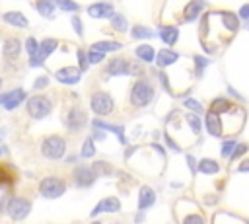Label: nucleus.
<instances>
[{
  "mask_svg": "<svg viewBox=\"0 0 249 224\" xmlns=\"http://www.w3.org/2000/svg\"><path fill=\"white\" fill-rule=\"evenodd\" d=\"M154 97V90L152 86L146 82V80H138L134 86H132V92H130V99L136 107H144L152 101Z\"/></svg>",
  "mask_w": 249,
  "mask_h": 224,
  "instance_id": "f257e3e1",
  "label": "nucleus"
},
{
  "mask_svg": "<svg viewBox=\"0 0 249 224\" xmlns=\"http://www.w3.org/2000/svg\"><path fill=\"white\" fill-rule=\"evenodd\" d=\"M41 152H43V156H47V158H51V160H58V158H62L64 152H66V142H64V138H60V136H49V138L43 140Z\"/></svg>",
  "mask_w": 249,
  "mask_h": 224,
  "instance_id": "f03ea898",
  "label": "nucleus"
},
{
  "mask_svg": "<svg viewBox=\"0 0 249 224\" xmlns=\"http://www.w3.org/2000/svg\"><path fill=\"white\" fill-rule=\"evenodd\" d=\"M51 109H53V103H51L47 97H43V95H33V97L27 99V113H29L33 119H43V117H47V115L51 113Z\"/></svg>",
  "mask_w": 249,
  "mask_h": 224,
  "instance_id": "7ed1b4c3",
  "label": "nucleus"
},
{
  "mask_svg": "<svg viewBox=\"0 0 249 224\" xmlns=\"http://www.w3.org/2000/svg\"><path fill=\"white\" fill-rule=\"evenodd\" d=\"M39 191H41L43 197L56 199V197H60L66 191V183L62 179H58V177H45L39 183Z\"/></svg>",
  "mask_w": 249,
  "mask_h": 224,
  "instance_id": "20e7f679",
  "label": "nucleus"
},
{
  "mask_svg": "<svg viewBox=\"0 0 249 224\" xmlns=\"http://www.w3.org/2000/svg\"><path fill=\"white\" fill-rule=\"evenodd\" d=\"M6 210H8L10 218L23 220L29 214V210H31V203L27 199H21V197H12L8 201V205H6Z\"/></svg>",
  "mask_w": 249,
  "mask_h": 224,
  "instance_id": "39448f33",
  "label": "nucleus"
},
{
  "mask_svg": "<svg viewBox=\"0 0 249 224\" xmlns=\"http://www.w3.org/2000/svg\"><path fill=\"white\" fill-rule=\"evenodd\" d=\"M89 105H91L93 113H97V115H107V113L113 111V99H111V95L105 93V92H95V93L91 95Z\"/></svg>",
  "mask_w": 249,
  "mask_h": 224,
  "instance_id": "423d86ee",
  "label": "nucleus"
},
{
  "mask_svg": "<svg viewBox=\"0 0 249 224\" xmlns=\"http://www.w3.org/2000/svg\"><path fill=\"white\" fill-rule=\"evenodd\" d=\"M58 47V41L56 39H45L43 43H39V51H37V55L33 56V58H29V62H31V66H39L54 49Z\"/></svg>",
  "mask_w": 249,
  "mask_h": 224,
  "instance_id": "0eeeda50",
  "label": "nucleus"
},
{
  "mask_svg": "<svg viewBox=\"0 0 249 224\" xmlns=\"http://www.w3.org/2000/svg\"><path fill=\"white\" fill-rule=\"evenodd\" d=\"M0 99H2V107L4 109H16L25 99V92L21 88H16V90H12L8 93H2Z\"/></svg>",
  "mask_w": 249,
  "mask_h": 224,
  "instance_id": "6e6552de",
  "label": "nucleus"
},
{
  "mask_svg": "<svg viewBox=\"0 0 249 224\" xmlns=\"http://www.w3.org/2000/svg\"><path fill=\"white\" fill-rule=\"evenodd\" d=\"M95 171H93V168H86V166H78L76 169H74V179H76V185H80V187H88V185H91L93 183V179H95Z\"/></svg>",
  "mask_w": 249,
  "mask_h": 224,
  "instance_id": "1a4fd4ad",
  "label": "nucleus"
},
{
  "mask_svg": "<svg viewBox=\"0 0 249 224\" xmlns=\"http://www.w3.org/2000/svg\"><path fill=\"white\" fill-rule=\"evenodd\" d=\"M86 121H88L86 113H84L82 109H78V107H74V109L66 115V127H68L70 131H80V129L86 125Z\"/></svg>",
  "mask_w": 249,
  "mask_h": 224,
  "instance_id": "9d476101",
  "label": "nucleus"
},
{
  "mask_svg": "<svg viewBox=\"0 0 249 224\" xmlns=\"http://www.w3.org/2000/svg\"><path fill=\"white\" fill-rule=\"evenodd\" d=\"M119 208H121L119 199H117V197H107V199H103V201L91 210V216H97L99 212H117Z\"/></svg>",
  "mask_w": 249,
  "mask_h": 224,
  "instance_id": "9b49d317",
  "label": "nucleus"
},
{
  "mask_svg": "<svg viewBox=\"0 0 249 224\" xmlns=\"http://www.w3.org/2000/svg\"><path fill=\"white\" fill-rule=\"evenodd\" d=\"M206 129H208V132L212 136H220L224 132L222 131V123H220V113H216L212 109L206 113Z\"/></svg>",
  "mask_w": 249,
  "mask_h": 224,
  "instance_id": "f8f14e48",
  "label": "nucleus"
},
{
  "mask_svg": "<svg viewBox=\"0 0 249 224\" xmlns=\"http://www.w3.org/2000/svg\"><path fill=\"white\" fill-rule=\"evenodd\" d=\"M88 14L91 18H113V6L105 4V2H97L88 8Z\"/></svg>",
  "mask_w": 249,
  "mask_h": 224,
  "instance_id": "ddd939ff",
  "label": "nucleus"
},
{
  "mask_svg": "<svg viewBox=\"0 0 249 224\" xmlns=\"http://www.w3.org/2000/svg\"><path fill=\"white\" fill-rule=\"evenodd\" d=\"M54 76H56V80L62 82V84H76V82L80 80L82 72L76 70V68H62V70H58Z\"/></svg>",
  "mask_w": 249,
  "mask_h": 224,
  "instance_id": "4468645a",
  "label": "nucleus"
},
{
  "mask_svg": "<svg viewBox=\"0 0 249 224\" xmlns=\"http://www.w3.org/2000/svg\"><path fill=\"white\" fill-rule=\"evenodd\" d=\"M156 203V193L150 189V187H142L140 189V195H138V208L140 210H146L148 206H152Z\"/></svg>",
  "mask_w": 249,
  "mask_h": 224,
  "instance_id": "2eb2a0df",
  "label": "nucleus"
},
{
  "mask_svg": "<svg viewBox=\"0 0 249 224\" xmlns=\"http://www.w3.org/2000/svg\"><path fill=\"white\" fill-rule=\"evenodd\" d=\"M126 66H128V62H126L124 58H113V60H111V62L107 64V70H105V72H107L109 76H117V74H126V72H130V70H128Z\"/></svg>",
  "mask_w": 249,
  "mask_h": 224,
  "instance_id": "dca6fc26",
  "label": "nucleus"
},
{
  "mask_svg": "<svg viewBox=\"0 0 249 224\" xmlns=\"http://www.w3.org/2000/svg\"><path fill=\"white\" fill-rule=\"evenodd\" d=\"M2 51H4L6 58H18V55H19V41L16 37H8L4 41V49Z\"/></svg>",
  "mask_w": 249,
  "mask_h": 224,
  "instance_id": "f3484780",
  "label": "nucleus"
},
{
  "mask_svg": "<svg viewBox=\"0 0 249 224\" xmlns=\"http://www.w3.org/2000/svg\"><path fill=\"white\" fill-rule=\"evenodd\" d=\"M177 58H179V55H177V53L163 49V51H158V56H156V64H158L160 68H163V66H167V64H173Z\"/></svg>",
  "mask_w": 249,
  "mask_h": 224,
  "instance_id": "a211bd4d",
  "label": "nucleus"
},
{
  "mask_svg": "<svg viewBox=\"0 0 249 224\" xmlns=\"http://www.w3.org/2000/svg\"><path fill=\"white\" fill-rule=\"evenodd\" d=\"M2 19H4L6 23H10V25H16V27H27V19H25V16L19 14V12H6V14L2 16Z\"/></svg>",
  "mask_w": 249,
  "mask_h": 224,
  "instance_id": "6ab92c4d",
  "label": "nucleus"
},
{
  "mask_svg": "<svg viewBox=\"0 0 249 224\" xmlns=\"http://www.w3.org/2000/svg\"><path fill=\"white\" fill-rule=\"evenodd\" d=\"M93 127H99V129H105V131H111V132H115L117 136H119V140L123 142V144H126V138H124V129L123 127H117V125H109V123H103V121H99V119H93Z\"/></svg>",
  "mask_w": 249,
  "mask_h": 224,
  "instance_id": "aec40b11",
  "label": "nucleus"
},
{
  "mask_svg": "<svg viewBox=\"0 0 249 224\" xmlns=\"http://www.w3.org/2000/svg\"><path fill=\"white\" fill-rule=\"evenodd\" d=\"M160 37H161V41L165 45H175V41L179 37V31H177V27H161L160 29Z\"/></svg>",
  "mask_w": 249,
  "mask_h": 224,
  "instance_id": "412c9836",
  "label": "nucleus"
},
{
  "mask_svg": "<svg viewBox=\"0 0 249 224\" xmlns=\"http://www.w3.org/2000/svg\"><path fill=\"white\" fill-rule=\"evenodd\" d=\"M202 6H204V0H193V2L185 8V19H187V21H193V19L198 16V12L202 10Z\"/></svg>",
  "mask_w": 249,
  "mask_h": 224,
  "instance_id": "4be33fe9",
  "label": "nucleus"
},
{
  "mask_svg": "<svg viewBox=\"0 0 249 224\" xmlns=\"http://www.w3.org/2000/svg\"><path fill=\"white\" fill-rule=\"evenodd\" d=\"M134 53H136L138 58H142V60H146V62H152V60L156 58V51H154L150 45H140Z\"/></svg>",
  "mask_w": 249,
  "mask_h": 224,
  "instance_id": "5701e85b",
  "label": "nucleus"
},
{
  "mask_svg": "<svg viewBox=\"0 0 249 224\" xmlns=\"http://www.w3.org/2000/svg\"><path fill=\"white\" fill-rule=\"evenodd\" d=\"M198 171H202V173H218L220 171V166H218V162H214L210 158H204L198 164Z\"/></svg>",
  "mask_w": 249,
  "mask_h": 224,
  "instance_id": "b1692460",
  "label": "nucleus"
},
{
  "mask_svg": "<svg viewBox=\"0 0 249 224\" xmlns=\"http://www.w3.org/2000/svg\"><path fill=\"white\" fill-rule=\"evenodd\" d=\"M210 109L222 115L224 111H230V109H231V103H230V99H226V97H218V99H214V101H212Z\"/></svg>",
  "mask_w": 249,
  "mask_h": 224,
  "instance_id": "393cba45",
  "label": "nucleus"
},
{
  "mask_svg": "<svg viewBox=\"0 0 249 224\" xmlns=\"http://www.w3.org/2000/svg\"><path fill=\"white\" fill-rule=\"evenodd\" d=\"M37 10H39L41 16L51 18L53 12H54V2H53V0H39V2H37Z\"/></svg>",
  "mask_w": 249,
  "mask_h": 224,
  "instance_id": "a878e982",
  "label": "nucleus"
},
{
  "mask_svg": "<svg viewBox=\"0 0 249 224\" xmlns=\"http://www.w3.org/2000/svg\"><path fill=\"white\" fill-rule=\"evenodd\" d=\"M91 47L93 49H99L103 53H111V51H119L121 49V43H115V41H97Z\"/></svg>",
  "mask_w": 249,
  "mask_h": 224,
  "instance_id": "bb28decb",
  "label": "nucleus"
},
{
  "mask_svg": "<svg viewBox=\"0 0 249 224\" xmlns=\"http://www.w3.org/2000/svg\"><path fill=\"white\" fill-rule=\"evenodd\" d=\"M152 35H154L152 29H148V27H144V25L132 27V37H134V39H148V37H152Z\"/></svg>",
  "mask_w": 249,
  "mask_h": 224,
  "instance_id": "cd10ccee",
  "label": "nucleus"
},
{
  "mask_svg": "<svg viewBox=\"0 0 249 224\" xmlns=\"http://www.w3.org/2000/svg\"><path fill=\"white\" fill-rule=\"evenodd\" d=\"M103 56H105V53L99 51V49H93V47H91L89 53H88V60H89V64H97V62H101Z\"/></svg>",
  "mask_w": 249,
  "mask_h": 224,
  "instance_id": "c85d7f7f",
  "label": "nucleus"
},
{
  "mask_svg": "<svg viewBox=\"0 0 249 224\" xmlns=\"http://www.w3.org/2000/svg\"><path fill=\"white\" fill-rule=\"evenodd\" d=\"M95 154V144H93V138H88L84 142V148H82V158H91Z\"/></svg>",
  "mask_w": 249,
  "mask_h": 224,
  "instance_id": "c756f323",
  "label": "nucleus"
},
{
  "mask_svg": "<svg viewBox=\"0 0 249 224\" xmlns=\"http://www.w3.org/2000/svg\"><path fill=\"white\" fill-rule=\"evenodd\" d=\"M25 47H27L29 58H33V56L37 55V51H39V43L35 41V37H29V39H27V43H25Z\"/></svg>",
  "mask_w": 249,
  "mask_h": 224,
  "instance_id": "7c9ffc66",
  "label": "nucleus"
},
{
  "mask_svg": "<svg viewBox=\"0 0 249 224\" xmlns=\"http://www.w3.org/2000/svg\"><path fill=\"white\" fill-rule=\"evenodd\" d=\"M58 2V6L62 8V10H66V12H78V4L76 2H72V0H56Z\"/></svg>",
  "mask_w": 249,
  "mask_h": 224,
  "instance_id": "2f4dec72",
  "label": "nucleus"
},
{
  "mask_svg": "<svg viewBox=\"0 0 249 224\" xmlns=\"http://www.w3.org/2000/svg\"><path fill=\"white\" fill-rule=\"evenodd\" d=\"M235 142L233 140H226L224 142V146H222V156H231L233 154V150H235Z\"/></svg>",
  "mask_w": 249,
  "mask_h": 224,
  "instance_id": "473e14b6",
  "label": "nucleus"
},
{
  "mask_svg": "<svg viewBox=\"0 0 249 224\" xmlns=\"http://www.w3.org/2000/svg\"><path fill=\"white\" fill-rule=\"evenodd\" d=\"M113 27H117L119 31H124L126 29V19L123 16H113Z\"/></svg>",
  "mask_w": 249,
  "mask_h": 224,
  "instance_id": "72a5a7b5",
  "label": "nucleus"
},
{
  "mask_svg": "<svg viewBox=\"0 0 249 224\" xmlns=\"http://www.w3.org/2000/svg\"><path fill=\"white\" fill-rule=\"evenodd\" d=\"M93 171H95L97 175H101V173H109L111 168H109L105 162H95V164H93Z\"/></svg>",
  "mask_w": 249,
  "mask_h": 224,
  "instance_id": "f704fd0d",
  "label": "nucleus"
},
{
  "mask_svg": "<svg viewBox=\"0 0 249 224\" xmlns=\"http://www.w3.org/2000/svg\"><path fill=\"white\" fill-rule=\"evenodd\" d=\"M187 121L191 123V127H193L195 132H200V121H198L196 115H187Z\"/></svg>",
  "mask_w": 249,
  "mask_h": 224,
  "instance_id": "c9c22d12",
  "label": "nucleus"
},
{
  "mask_svg": "<svg viewBox=\"0 0 249 224\" xmlns=\"http://www.w3.org/2000/svg\"><path fill=\"white\" fill-rule=\"evenodd\" d=\"M195 64H196V72L202 74V70H204V66L208 64V60L202 58V56H195Z\"/></svg>",
  "mask_w": 249,
  "mask_h": 224,
  "instance_id": "e433bc0d",
  "label": "nucleus"
},
{
  "mask_svg": "<svg viewBox=\"0 0 249 224\" xmlns=\"http://www.w3.org/2000/svg\"><path fill=\"white\" fill-rule=\"evenodd\" d=\"M185 107H191V109H195V111H202V105H200L196 99H193V97L185 99Z\"/></svg>",
  "mask_w": 249,
  "mask_h": 224,
  "instance_id": "4c0bfd02",
  "label": "nucleus"
},
{
  "mask_svg": "<svg viewBox=\"0 0 249 224\" xmlns=\"http://www.w3.org/2000/svg\"><path fill=\"white\" fill-rule=\"evenodd\" d=\"M245 150H247V146H245V144H237V146H235V150H233V154H231L230 158H231V160H237Z\"/></svg>",
  "mask_w": 249,
  "mask_h": 224,
  "instance_id": "58836bf2",
  "label": "nucleus"
},
{
  "mask_svg": "<svg viewBox=\"0 0 249 224\" xmlns=\"http://www.w3.org/2000/svg\"><path fill=\"white\" fill-rule=\"evenodd\" d=\"M47 84H49V76H41V78H37V80H35V84H33V86H35L37 90H41V88H45Z\"/></svg>",
  "mask_w": 249,
  "mask_h": 224,
  "instance_id": "ea45409f",
  "label": "nucleus"
},
{
  "mask_svg": "<svg viewBox=\"0 0 249 224\" xmlns=\"http://www.w3.org/2000/svg\"><path fill=\"white\" fill-rule=\"evenodd\" d=\"M72 27H74V31L78 35H82V21H80V18H72Z\"/></svg>",
  "mask_w": 249,
  "mask_h": 224,
  "instance_id": "a19ab883",
  "label": "nucleus"
},
{
  "mask_svg": "<svg viewBox=\"0 0 249 224\" xmlns=\"http://www.w3.org/2000/svg\"><path fill=\"white\" fill-rule=\"evenodd\" d=\"M78 58H80V70H84V68L88 66V62H89V60H86L84 51H78Z\"/></svg>",
  "mask_w": 249,
  "mask_h": 224,
  "instance_id": "79ce46f5",
  "label": "nucleus"
},
{
  "mask_svg": "<svg viewBox=\"0 0 249 224\" xmlns=\"http://www.w3.org/2000/svg\"><path fill=\"white\" fill-rule=\"evenodd\" d=\"M239 16H241L243 19H249V4L241 6V10H239Z\"/></svg>",
  "mask_w": 249,
  "mask_h": 224,
  "instance_id": "37998d69",
  "label": "nucleus"
},
{
  "mask_svg": "<svg viewBox=\"0 0 249 224\" xmlns=\"http://www.w3.org/2000/svg\"><path fill=\"white\" fill-rule=\"evenodd\" d=\"M185 222H202V216H187Z\"/></svg>",
  "mask_w": 249,
  "mask_h": 224,
  "instance_id": "c03bdc74",
  "label": "nucleus"
},
{
  "mask_svg": "<svg viewBox=\"0 0 249 224\" xmlns=\"http://www.w3.org/2000/svg\"><path fill=\"white\" fill-rule=\"evenodd\" d=\"M239 171H249V160H247V162H243V164L239 166Z\"/></svg>",
  "mask_w": 249,
  "mask_h": 224,
  "instance_id": "a18cd8bd",
  "label": "nucleus"
}]
</instances>
